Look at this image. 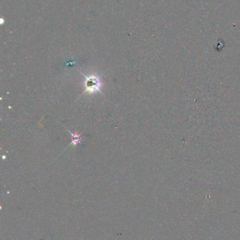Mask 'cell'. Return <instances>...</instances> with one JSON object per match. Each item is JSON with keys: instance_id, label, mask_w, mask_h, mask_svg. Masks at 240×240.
<instances>
[{"instance_id": "6da1fadb", "label": "cell", "mask_w": 240, "mask_h": 240, "mask_svg": "<svg viewBox=\"0 0 240 240\" xmlns=\"http://www.w3.org/2000/svg\"><path fill=\"white\" fill-rule=\"evenodd\" d=\"M84 77L86 79L85 81V92H88L89 93H93L96 91H100L101 87V82L98 77L96 76L91 75L89 77Z\"/></svg>"}, {"instance_id": "7a4b0ae2", "label": "cell", "mask_w": 240, "mask_h": 240, "mask_svg": "<svg viewBox=\"0 0 240 240\" xmlns=\"http://www.w3.org/2000/svg\"><path fill=\"white\" fill-rule=\"evenodd\" d=\"M68 132L70 133V135H71V139H72V142L71 145H76L78 143H80L81 141H82V137H81L80 135H79L77 134V133H75V134H72L71 132L68 131Z\"/></svg>"}]
</instances>
